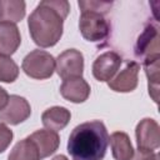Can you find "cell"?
Returning <instances> with one entry per match:
<instances>
[{"mask_svg": "<svg viewBox=\"0 0 160 160\" xmlns=\"http://www.w3.org/2000/svg\"><path fill=\"white\" fill-rule=\"evenodd\" d=\"M70 11L65 0L40 1L28 19V26L34 42L40 48L54 46L62 35L64 20Z\"/></svg>", "mask_w": 160, "mask_h": 160, "instance_id": "1", "label": "cell"}, {"mask_svg": "<svg viewBox=\"0 0 160 160\" xmlns=\"http://www.w3.org/2000/svg\"><path fill=\"white\" fill-rule=\"evenodd\" d=\"M109 145V134L102 121H86L70 132L68 152L72 160H102Z\"/></svg>", "mask_w": 160, "mask_h": 160, "instance_id": "2", "label": "cell"}, {"mask_svg": "<svg viewBox=\"0 0 160 160\" xmlns=\"http://www.w3.org/2000/svg\"><path fill=\"white\" fill-rule=\"evenodd\" d=\"M102 11L92 9H81L79 29L82 38L91 42L105 40L110 32V25L104 18Z\"/></svg>", "mask_w": 160, "mask_h": 160, "instance_id": "3", "label": "cell"}, {"mask_svg": "<svg viewBox=\"0 0 160 160\" xmlns=\"http://www.w3.org/2000/svg\"><path fill=\"white\" fill-rule=\"evenodd\" d=\"M21 68L24 72L32 79H49L55 71V59L50 52L36 49L24 58Z\"/></svg>", "mask_w": 160, "mask_h": 160, "instance_id": "4", "label": "cell"}, {"mask_svg": "<svg viewBox=\"0 0 160 160\" xmlns=\"http://www.w3.org/2000/svg\"><path fill=\"white\" fill-rule=\"evenodd\" d=\"M55 70L64 80L81 78L84 72L82 54L76 49H68L62 51L55 60Z\"/></svg>", "mask_w": 160, "mask_h": 160, "instance_id": "5", "label": "cell"}, {"mask_svg": "<svg viewBox=\"0 0 160 160\" xmlns=\"http://www.w3.org/2000/svg\"><path fill=\"white\" fill-rule=\"evenodd\" d=\"M159 31L154 25H148L139 36L135 45V55L142 62H150L160 59L159 54Z\"/></svg>", "mask_w": 160, "mask_h": 160, "instance_id": "6", "label": "cell"}, {"mask_svg": "<svg viewBox=\"0 0 160 160\" xmlns=\"http://www.w3.org/2000/svg\"><path fill=\"white\" fill-rule=\"evenodd\" d=\"M31 114L29 101L19 95H10L4 109L0 110V121L4 124L18 125L25 121Z\"/></svg>", "mask_w": 160, "mask_h": 160, "instance_id": "7", "label": "cell"}, {"mask_svg": "<svg viewBox=\"0 0 160 160\" xmlns=\"http://www.w3.org/2000/svg\"><path fill=\"white\" fill-rule=\"evenodd\" d=\"M138 149L154 151L160 146V128L159 124L151 119L145 118L140 120L135 129Z\"/></svg>", "mask_w": 160, "mask_h": 160, "instance_id": "8", "label": "cell"}, {"mask_svg": "<svg viewBox=\"0 0 160 160\" xmlns=\"http://www.w3.org/2000/svg\"><path fill=\"white\" fill-rule=\"evenodd\" d=\"M122 59L115 51H106L99 55L92 64V75L98 81H109L119 70Z\"/></svg>", "mask_w": 160, "mask_h": 160, "instance_id": "9", "label": "cell"}, {"mask_svg": "<svg viewBox=\"0 0 160 160\" xmlns=\"http://www.w3.org/2000/svg\"><path fill=\"white\" fill-rule=\"evenodd\" d=\"M139 70H140V65L136 61H128L125 68L115 78L108 81L109 88L116 92L134 91L138 86Z\"/></svg>", "mask_w": 160, "mask_h": 160, "instance_id": "10", "label": "cell"}, {"mask_svg": "<svg viewBox=\"0 0 160 160\" xmlns=\"http://www.w3.org/2000/svg\"><path fill=\"white\" fill-rule=\"evenodd\" d=\"M61 96L74 104H80L88 100L90 95V85L82 78H74L64 80L60 86Z\"/></svg>", "mask_w": 160, "mask_h": 160, "instance_id": "11", "label": "cell"}, {"mask_svg": "<svg viewBox=\"0 0 160 160\" xmlns=\"http://www.w3.org/2000/svg\"><path fill=\"white\" fill-rule=\"evenodd\" d=\"M28 138L35 144L39 151V155H40V160L54 154L58 150L59 144H60V138L58 132L52 130H48V129L36 130Z\"/></svg>", "mask_w": 160, "mask_h": 160, "instance_id": "12", "label": "cell"}, {"mask_svg": "<svg viewBox=\"0 0 160 160\" xmlns=\"http://www.w3.org/2000/svg\"><path fill=\"white\" fill-rule=\"evenodd\" d=\"M21 44V36L18 26L12 22L0 21V54L10 56Z\"/></svg>", "mask_w": 160, "mask_h": 160, "instance_id": "13", "label": "cell"}, {"mask_svg": "<svg viewBox=\"0 0 160 160\" xmlns=\"http://www.w3.org/2000/svg\"><path fill=\"white\" fill-rule=\"evenodd\" d=\"M71 114L64 106H52L46 109L41 115V121L48 130L60 131L70 121Z\"/></svg>", "mask_w": 160, "mask_h": 160, "instance_id": "14", "label": "cell"}, {"mask_svg": "<svg viewBox=\"0 0 160 160\" xmlns=\"http://www.w3.org/2000/svg\"><path fill=\"white\" fill-rule=\"evenodd\" d=\"M111 152L115 160H129L134 155L130 138L124 131H115L109 136Z\"/></svg>", "mask_w": 160, "mask_h": 160, "instance_id": "15", "label": "cell"}, {"mask_svg": "<svg viewBox=\"0 0 160 160\" xmlns=\"http://www.w3.org/2000/svg\"><path fill=\"white\" fill-rule=\"evenodd\" d=\"M25 2L21 0H0V20L19 22L25 16Z\"/></svg>", "mask_w": 160, "mask_h": 160, "instance_id": "16", "label": "cell"}, {"mask_svg": "<svg viewBox=\"0 0 160 160\" xmlns=\"http://www.w3.org/2000/svg\"><path fill=\"white\" fill-rule=\"evenodd\" d=\"M8 160H40V155L35 144L29 138H25L15 144Z\"/></svg>", "mask_w": 160, "mask_h": 160, "instance_id": "17", "label": "cell"}, {"mask_svg": "<svg viewBox=\"0 0 160 160\" xmlns=\"http://www.w3.org/2000/svg\"><path fill=\"white\" fill-rule=\"evenodd\" d=\"M19 76V68L16 62L6 55L0 54V81L14 82Z\"/></svg>", "mask_w": 160, "mask_h": 160, "instance_id": "18", "label": "cell"}, {"mask_svg": "<svg viewBox=\"0 0 160 160\" xmlns=\"http://www.w3.org/2000/svg\"><path fill=\"white\" fill-rule=\"evenodd\" d=\"M112 2L110 1H79V8L80 9H92V10H100L102 12H109V10L111 9Z\"/></svg>", "mask_w": 160, "mask_h": 160, "instance_id": "19", "label": "cell"}, {"mask_svg": "<svg viewBox=\"0 0 160 160\" xmlns=\"http://www.w3.org/2000/svg\"><path fill=\"white\" fill-rule=\"evenodd\" d=\"M12 138H14L12 131L4 122H0V154L9 148V145L12 141Z\"/></svg>", "mask_w": 160, "mask_h": 160, "instance_id": "20", "label": "cell"}, {"mask_svg": "<svg viewBox=\"0 0 160 160\" xmlns=\"http://www.w3.org/2000/svg\"><path fill=\"white\" fill-rule=\"evenodd\" d=\"M129 160H159V155L151 150L138 149L136 152H134L132 158Z\"/></svg>", "mask_w": 160, "mask_h": 160, "instance_id": "21", "label": "cell"}, {"mask_svg": "<svg viewBox=\"0 0 160 160\" xmlns=\"http://www.w3.org/2000/svg\"><path fill=\"white\" fill-rule=\"evenodd\" d=\"M8 100H9V94H8V91H6L4 88L0 86V110L4 109V106H5L6 102H8Z\"/></svg>", "mask_w": 160, "mask_h": 160, "instance_id": "22", "label": "cell"}, {"mask_svg": "<svg viewBox=\"0 0 160 160\" xmlns=\"http://www.w3.org/2000/svg\"><path fill=\"white\" fill-rule=\"evenodd\" d=\"M51 160H69L65 155H56V156H54Z\"/></svg>", "mask_w": 160, "mask_h": 160, "instance_id": "23", "label": "cell"}]
</instances>
